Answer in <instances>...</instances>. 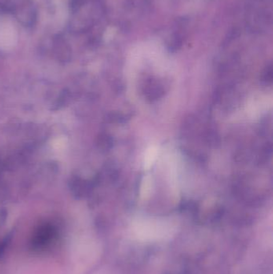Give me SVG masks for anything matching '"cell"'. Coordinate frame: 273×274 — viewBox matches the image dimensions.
<instances>
[{
	"instance_id": "1",
	"label": "cell",
	"mask_w": 273,
	"mask_h": 274,
	"mask_svg": "<svg viewBox=\"0 0 273 274\" xmlns=\"http://www.w3.org/2000/svg\"><path fill=\"white\" fill-rule=\"evenodd\" d=\"M245 19L251 31L260 33L268 30L272 19V0H248Z\"/></svg>"
},
{
	"instance_id": "2",
	"label": "cell",
	"mask_w": 273,
	"mask_h": 274,
	"mask_svg": "<svg viewBox=\"0 0 273 274\" xmlns=\"http://www.w3.org/2000/svg\"><path fill=\"white\" fill-rule=\"evenodd\" d=\"M133 228L136 237L146 242L165 239L173 232V227L170 223L151 219L138 220L134 223Z\"/></svg>"
},
{
	"instance_id": "3",
	"label": "cell",
	"mask_w": 273,
	"mask_h": 274,
	"mask_svg": "<svg viewBox=\"0 0 273 274\" xmlns=\"http://www.w3.org/2000/svg\"><path fill=\"white\" fill-rule=\"evenodd\" d=\"M157 155H158V149L157 147L153 146V147H150L146 151L145 156H144V160H143V166L144 169H149L151 167V165L155 162L157 160Z\"/></svg>"
},
{
	"instance_id": "4",
	"label": "cell",
	"mask_w": 273,
	"mask_h": 274,
	"mask_svg": "<svg viewBox=\"0 0 273 274\" xmlns=\"http://www.w3.org/2000/svg\"><path fill=\"white\" fill-rule=\"evenodd\" d=\"M151 185H152V180L151 177L149 176L144 177L141 184V190H140V195L142 198L145 199L148 197L151 192Z\"/></svg>"
}]
</instances>
